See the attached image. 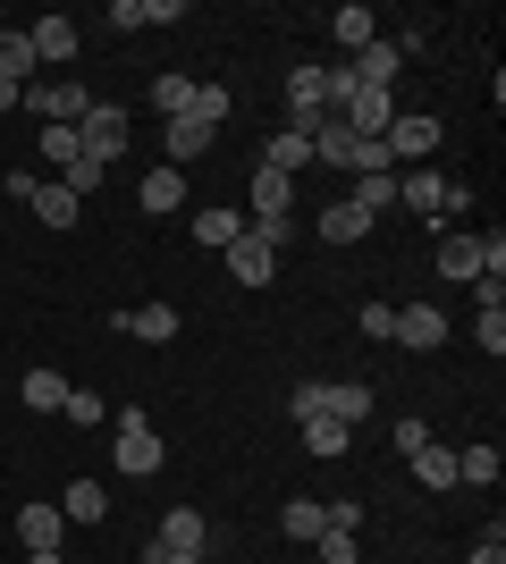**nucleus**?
I'll return each mask as SVG.
<instances>
[{"instance_id": "nucleus-27", "label": "nucleus", "mask_w": 506, "mask_h": 564, "mask_svg": "<svg viewBox=\"0 0 506 564\" xmlns=\"http://www.w3.org/2000/svg\"><path fill=\"white\" fill-rule=\"evenodd\" d=\"M304 143H313V161H330V169H355V135H346L337 118H321V127H313Z\"/></svg>"}, {"instance_id": "nucleus-34", "label": "nucleus", "mask_w": 506, "mask_h": 564, "mask_svg": "<svg viewBox=\"0 0 506 564\" xmlns=\"http://www.w3.org/2000/svg\"><path fill=\"white\" fill-rule=\"evenodd\" d=\"M321 531H330V514H321L313 497H288V540H304V547H313Z\"/></svg>"}, {"instance_id": "nucleus-6", "label": "nucleus", "mask_w": 506, "mask_h": 564, "mask_svg": "<svg viewBox=\"0 0 506 564\" xmlns=\"http://www.w3.org/2000/svg\"><path fill=\"white\" fill-rule=\"evenodd\" d=\"M110 430H119V438H110V447H119V471H127V480H152V471H161V455H169L161 430H152L144 413H119Z\"/></svg>"}, {"instance_id": "nucleus-8", "label": "nucleus", "mask_w": 506, "mask_h": 564, "mask_svg": "<svg viewBox=\"0 0 506 564\" xmlns=\"http://www.w3.org/2000/svg\"><path fill=\"white\" fill-rule=\"evenodd\" d=\"M321 118H330V68H295L288 76V127H295V135H313Z\"/></svg>"}, {"instance_id": "nucleus-44", "label": "nucleus", "mask_w": 506, "mask_h": 564, "mask_svg": "<svg viewBox=\"0 0 506 564\" xmlns=\"http://www.w3.org/2000/svg\"><path fill=\"white\" fill-rule=\"evenodd\" d=\"M25 101V85H9V76H0V110H18Z\"/></svg>"}, {"instance_id": "nucleus-18", "label": "nucleus", "mask_w": 506, "mask_h": 564, "mask_svg": "<svg viewBox=\"0 0 506 564\" xmlns=\"http://www.w3.org/2000/svg\"><path fill=\"white\" fill-rule=\"evenodd\" d=\"M127 337H144V346H169L177 337V304H144V312H119Z\"/></svg>"}, {"instance_id": "nucleus-38", "label": "nucleus", "mask_w": 506, "mask_h": 564, "mask_svg": "<svg viewBox=\"0 0 506 564\" xmlns=\"http://www.w3.org/2000/svg\"><path fill=\"white\" fill-rule=\"evenodd\" d=\"M313 556H321V564H355V531H321Z\"/></svg>"}, {"instance_id": "nucleus-25", "label": "nucleus", "mask_w": 506, "mask_h": 564, "mask_svg": "<svg viewBox=\"0 0 506 564\" xmlns=\"http://www.w3.org/2000/svg\"><path fill=\"white\" fill-rule=\"evenodd\" d=\"M355 212H372V219L397 212V169H363L355 177Z\"/></svg>"}, {"instance_id": "nucleus-35", "label": "nucleus", "mask_w": 506, "mask_h": 564, "mask_svg": "<svg viewBox=\"0 0 506 564\" xmlns=\"http://www.w3.org/2000/svg\"><path fill=\"white\" fill-rule=\"evenodd\" d=\"M295 422H321V413H330V379H295Z\"/></svg>"}, {"instance_id": "nucleus-41", "label": "nucleus", "mask_w": 506, "mask_h": 564, "mask_svg": "<svg viewBox=\"0 0 506 564\" xmlns=\"http://www.w3.org/2000/svg\"><path fill=\"white\" fill-rule=\"evenodd\" d=\"M464 564H506V531H498V522H489L482 540H473V556H464Z\"/></svg>"}, {"instance_id": "nucleus-30", "label": "nucleus", "mask_w": 506, "mask_h": 564, "mask_svg": "<svg viewBox=\"0 0 506 564\" xmlns=\"http://www.w3.org/2000/svg\"><path fill=\"white\" fill-rule=\"evenodd\" d=\"M152 110H161V118H186L194 110V76H152Z\"/></svg>"}, {"instance_id": "nucleus-21", "label": "nucleus", "mask_w": 506, "mask_h": 564, "mask_svg": "<svg viewBox=\"0 0 506 564\" xmlns=\"http://www.w3.org/2000/svg\"><path fill=\"white\" fill-rule=\"evenodd\" d=\"M406 464L422 471V489H456V447H439V438H422V447H413Z\"/></svg>"}, {"instance_id": "nucleus-40", "label": "nucleus", "mask_w": 506, "mask_h": 564, "mask_svg": "<svg viewBox=\"0 0 506 564\" xmlns=\"http://www.w3.org/2000/svg\"><path fill=\"white\" fill-rule=\"evenodd\" d=\"M43 161H60V169L76 161V127H43Z\"/></svg>"}, {"instance_id": "nucleus-39", "label": "nucleus", "mask_w": 506, "mask_h": 564, "mask_svg": "<svg viewBox=\"0 0 506 564\" xmlns=\"http://www.w3.org/2000/svg\"><path fill=\"white\" fill-rule=\"evenodd\" d=\"M194 118H212V127H228V94H219V85H194Z\"/></svg>"}, {"instance_id": "nucleus-23", "label": "nucleus", "mask_w": 506, "mask_h": 564, "mask_svg": "<svg viewBox=\"0 0 506 564\" xmlns=\"http://www.w3.org/2000/svg\"><path fill=\"white\" fill-rule=\"evenodd\" d=\"M304 161H313V143L295 135V127H279V135L262 143V161H254V169H279V177H295V169H304Z\"/></svg>"}, {"instance_id": "nucleus-15", "label": "nucleus", "mask_w": 506, "mask_h": 564, "mask_svg": "<svg viewBox=\"0 0 506 564\" xmlns=\"http://www.w3.org/2000/svg\"><path fill=\"white\" fill-rule=\"evenodd\" d=\"M212 143H219V127H212V118H169V169H186V161H203V152H212Z\"/></svg>"}, {"instance_id": "nucleus-28", "label": "nucleus", "mask_w": 506, "mask_h": 564, "mask_svg": "<svg viewBox=\"0 0 506 564\" xmlns=\"http://www.w3.org/2000/svg\"><path fill=\"white\" fill-rule=\"evenodd\" d=\"M363 413H372V388H363V379H330V422L355 430Z\"/></svg>"}, {"instance_id": "nucleus-1", "label": "nucleus", "mask_w": 506, "mask_h": 564, "mask_svg": "<svg viewBox=\"0 0 506 564\" xmlns=\"http://www.w3.org/2000/svg\"><path fill=\"white\" fill-rule=\"evenodd\" d=\"M127 135H136V118H127V101H94V110L76 118V152H85L94 169L127 161Z\"/></svg>"}, {"instance_id": "nucleus-22", "label": "nucleus", "mask_w": 506, "mask_h": 564, "mask_svg": "<svg viewBox=\"0 0 506 564\" xmlns=\"http://www.w3.org/2000/svg\"><path fill=\"white\" fill-rule=\"evenodd\" d=\"M473 337H482L489 362L506 354V286H482V321H473Z\"/></svg>"}, {"instance_id": "nucleus-29", "label": "nucleus", "mask_w": 506, "mask_h": 564, "mask_svg": "<svg viewBox=\"0 0 506 564\" xmlns=\"http://www.w3.org/2000/svg\"><path fill=\"white\" fill-rule=\"evenodd\" d=\"M321 236H330V245H363V236H372V212L337 203V212H321Z\"/></svg>"}, {"instance_id": "nucleus-42", "label": "nucleus", "mask_w": 506, "mask_h": 564, "mask_svg": "<svg viewBox=\"0 0 506 564\" xmlns=\"http://www.w3.org/2000/svg\"><path fill=\"white\" fill-rule=\"evenodd\" d=\"M330 514V531H363V497H337V506H321Z\"/></svg>"}, {"instance_id": "nucleus-24", "label": "nucleus", "mask_w": 506, "mask_h": 564, "mask_svg": "<svg viewBox=\"0 0 506 564\" xmlns=\"http://www.w3.org/2000/svg\"><path fill=\"white\" fill-rule=\"evenodd\" d=\"M60 514L68 522H101L110 514V489H101V480H68V489H60Z\"/></svg>"}, {"instance_id": "nucleus-4", "label": "nucleus", "mask_w": 506, "mask_h": 564, "mask_svg": "<svg viewBox=\"0 0 506 564\" xmlns=\"http://www.w3.org/2000/svg\"><path fill=\"white\" fill-rule=\"evenodd\" d=\"M397 203H406L413 219H456L464 186H456V177H439V169H406V177H397Z\"/></svg>"}, {"instance_id": "nucleus-12", "label": "nucleus", "mask_w": 506, "mask_h": 564, "mask_svg": "<svg viewBox=\"0 0 506 564\" xmlns=\"http://www.w3.org/2000/svg\"><path fill=\"white\" fill-rule=\"evenodd\" d=\"M439 279H482V228H448L439 236Z\"/></svg>"}, {"instance_id": "nucleus-33", "label": "nucleus", "mask_w": 506, "mask_h": 564, "mask_svg": "<svg viewBox=\"0 0 506 564\" xmlns=\"http://www.w3.org/2000/svg\"><path fill=\"white\" fill-rule=\"evenodd\" d=\"M60 422H76V430H101V422H110V404H101L94 388H68V404H60Z\"/></svg>"}, {"instance_id": "nucleus-7", "label": "nucleus", "mask_w": 506, "mask_h": 564, "mask_svg": "<svg viewBox=\"0 0 506 564\" xmlns=\"http://www.w3.org/2000/svg\"><path fill=\"white\" fill-rule=\"evenodd\" d=\"M397 68H406V51H397V34H380V43H363L337 76H346V85H372V94H397Z\"/></svg>"}, {"instance_id": "nucleus-45", "label": "nucleus", "mask_w": 506, "mask_h": 564, "mask_svg": "<svg viewBox=\"0 0 506 564\" xmlns=\"http://www.w3.org/2000/svg\"><path fill=\"white\" fill-rule=\"evenodd\" d=\"M25 564H60V547H51V556H25Z\"/></svg>"}, {"instance_id": "nucleus-13", "label": "nucleus", "mask_w": 506, "mask_h": 564, "mask_svg": "<svg viewBox=\"0 0 506 564\" xmlns=\"http://www.w3.org/2000/svg\"><path fill=\"white\" fill-rule=\"evenodd\" d=\"M60 531H68V514H60V506H43V497H34V506H18V540H25V556H51V547H60Z\"/></svg>"}, {"instance_id": "nucleus-11", "label": "nucleus", "mask_w": 506, "mask_h": 564, "mask_svg": "<svg viewBox=\"0 0 506 564\" xmlns=\"http://www.w3.org/2000/svg\"><path fill=\"white\" fill-rule=\"evenodd\" d=\"M397 346L439 354V346H448V312H439V304H406V312H397Z\"/></svg>"}, {"instance_id": "nucleus-9", "label": "nucleus", "mask_w": 506, "mask_h": 564, "mask_svg": "<svg viewBox=\"0 0 506 564\" xmlns=\"http://www.w3.org/2000/svg\"><path fill=\"white\" fill-rule=\"evenodd\" d=\"M25 110L43 118V127H76V118L94 110V94L85 85H25Z\"/></svg>"}, {"instance_id": "nucleus-26", "label": "nucleus", "mask_w": 506, "mask_h": 564, "mask_svg": "<svg viewBox=\"0 0 506 564\" xmlns=\"http://www.w3.org/2000/svg\"><path fill=\"white\" fill-rule=\"evenodd\" d=\"M0 76H9V85H34V43H25V25H0Z\"/></svg>"}, {"instance_id": "nucleus-10", "label": "nucleus", "mask_w": 506, "mask_h": 564, "mask_svg": "<svg viewBox=\"0 0 506 564\" xmlns=\"http://www.w3.org/2000/svg\"><path fill=\"white\" fill-rule=\"evenodd\" d=\"M152 540H161V547H177V556H203V547H212V522H203V506H169Z\"/></svg>"}, {"instance_id": "nucleus-3", "label": "nucleus", "mask_w": 506, "mask_h": 564, "mask_svg": "<svg viewBox=\"0 0 506 564\" xmlns=\"http://www.w3.org/2000/svg\"><path fill=\"white\" fill-rule=\"evenodd\" d=\"M439 135H448V127H439L431 110H397V118H388V135H380V152H388V169H397V161H413V169H431Z\"/></svg>"}, {"instance_id": "nucleus-36", "label": "nucleus", "mask_w": 506, "mask_h": 564, "mask_svg": "<svg viewBox=\"0 0 506 564\" xmlns=\"http://www.w3.org/2000/svg\"><path fill=\"white\" fill-rule=\"evenodd\" d=\"M101 177H110V169H94V161H85V152H76V161H68V169H60V186H68V194H76V203H85V194H94V186H101Z\"/></svg>"}, {"instance_id": "nucleus-37", "label": "nucleus", "mask_w": 506, "mask_h": 564, "mask_svg": "<svg viewBox=\"0 0 506 564\" xmlns=\"http://www.w3.org/2000/svg\"><path fill=\"white\" fill-rule=\"evenodd\" d=\"M355 321H363V337H372V346H388V337H397V304H363Z\"/></svg>"}, {"instance_id": "nucleus-16", "label": "nucleus", "mask_w": 506, "mask_h": 564, "mask_svg": "<svg viewBox=\"0 0 506 564\" xmlns=\"http://www.w3.org/2000/svg\"><path fill=\"white\" fill-rule=\"evenodd\" d=\"M136 203H144V212L152 219H161V212H186V169H144V186H136Z\"/></svg>"}, {"instance_id": "nucleus-32", "label": "nucleus", "mask_w": 506, "mask_h": 564, "mask_svg": "<svg viewBox=\"0 0 506 564\" xmlns=\"http://www.w3.org/2000/svg\"><path fill=\"white\" fill-rule=\"evenodd\" d=\"M456 480H473V489H498V447H456Z\"/></svg>"}, {"instance_id": "nucleus-17", "label": "nucleus", "mask_w": 506, "mask_h": 564, "mask_svg": "<svg viewBox=\"0 0 506 564\" xmlns=\"http://www.w3.org/2000/svg\"><path fill=\"white\" fill-rule=\"evenodd\" d=\"M245 236V212H228V203H212V212H194V245H212V253H228Z\"/></svg>"}, {"instance_id": "nucleus-31", "label": "nucleus", "mask_w": 506, "mask_h": 564, "mask_svg": "<svg viewBox=\"0 0 506 564\" xmlns=\"http://www.w3.org/2000/svg\"><path fill=\"white\" fill-rule=\"evenodd\" d=\"M346 438H355V430H346V422H330V413H321V422H304V447H313L321 464H337V455H346Z\"/></svg>"}, {"instance_id": "nucleus-2", "label": "nucleus", "mask_w": 506, "mask_h": 564, "mask_svg": "<svg viewBox=\"0 0 506 564\" xmlns=\"http://www.w3.org/2000/svg\"><path fill=\"white\" fill-rule=\"evenodd\" d=\"M9 203H25L43 228H76V212H85V203H76L60 177H34V169H9Z\"/></svg>"}, {"instance_id": "nucleus-14", "label": "nucleus", "mask_w": 506, "mask_h": 564, "mask_svg": "<svg viewBox=\"0 0 506 564\" xmlns=\"http://www.w3.org/2000/svg\"><path fill=\"white\" fill-rule=\"evenodd\" d=\"M25 43H34V68H60V59H76V18H34Z\"/></svg>"}, {"instance_id": "nucleus-43", "label": "nucleus", "mask_w": 506, "mask_h": 564, "mask_svg": "<svg viewBox=\"0 0 506 564\" xmlns=\"http://www.w3.org/2000/svg\"><path fill=\"white\" fill-rule=\"evenodd\" d=\"M144 564H203V556H177V547H161V540H144Z\"/></svg>"}, {"instance_id": "nucleus-20", "label": "nucleus", "mask_w": 506, "mask_h": 564, "mask_svg": "<svg viewBox=\"0 0 506 564\" xmlns=\"http://www.w3.org/2000/svg\"><path fill=\"white\" fill-rule=\"evenodd\" d=\"M18 397H25V413H60V404H68V379L51 371V362H34V371H25V388H18Z\"/></svg>"}, {"instance_id": "nucleus-5", "label": "nucleus", "mask_w": 506, "mask_h": 564, "mask_svg": "<svg viewBox=\"0 0 506 564\" xmlns=\"http://www.w3.org/2000/svg\"><path fill=\"white\" fill-rule=\"evenodd\" d=\"M279 245H288V228H245L219 261H228V279H237V286H270V270H279Z\"/></svg>"}, {"instance_id": "nucleus-19", "label": "nucleus", "mask_w": 506, "mask_h": 564, "mask_svg": "<svg viewBox=\"0 0 506 564\" xmlns=\"http://www.w3.org/2000/svg\"><path fill=\"white\" fill-rule=\"evenodd\" d=\"M330 34H337V43H346V59H355L363 43H380V18H372L363 0H346V9H337V18H330Z\"/></svg>"}]
</instances>
